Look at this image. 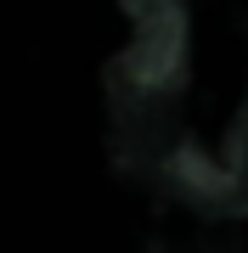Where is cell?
<instances>
[{
	"label": "cell",
	"mask_w": 248,
	"mask_h": 253,
	"mask_svg": "<svg viewBox=\"0 0 248 253\" xmlns=\"http://www.w3.org/2000/svg\"><path fill=\"white\" fill-rule=\"evenodd\" d=\"M119 79L136 96H175L186 84V6H164L136 23V40L119 56Z\"/></svg>",
	"instance_id": "1"
}]
</instances>
